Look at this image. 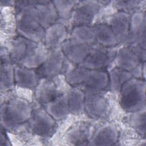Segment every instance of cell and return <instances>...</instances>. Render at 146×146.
I'll use <instances>...</instances> for the list:
<instances>
[{
    "mask_svg": "<svg viewBox=\"0 0 146 146\" xmlns=\"http://www.w3.org/2000/svg\"><path fill=\"white\" fill-rule=\"evenodd\" d=\"M58 17L67 19L71 16L78 1H52Z\"/></svg>",
    "mask_w": 146,
    "mask_h": 146,
    "instance_id": "28",
    "label": "cell"
},
{
    "mask_svg": "<svg viewBox=\"0 0 146 146\" xmlns=\"http://www.w3.org/2000/svg\"><path fill=\"white\" fill-rule=\"evenodd\" d=\"M119 132L113 124H107L94 132L88 145H112L117 141Z\"/></svg>",
    "mask_w": 146,
    "mask_h": 146,
    "instance_id": "18",
    "label": "cell"
},
{
    "mask_svg": "<svg viewBox=\"0 0 146 146\" xmlns=\"http://www.w3.org/2000/svg\"><path fill=\"white\" fill-rule=\"evenodd\" d=\"M9 54L1 53V91L10 89L15 83L14 68L11 64Z\"/></svg>",
    "mask_w": 146,
    "mask_h": 146,
    "instance_id": "23",
    "label": "cell"
},
{
    "mask_svg": "<svg viewBox=\"0 0 146 146\" xmlns=\"http://www.w3.org/2000/svg\"><path fill=\"white\" fill-rule=\"evenodd\" d=\"M102 3V1H78L71 16L73 26H90L98 14Z\"/></svg>",
    "mask_w": 146,
    "mask_h": 146,
    "instance_id": "7",
    "label": "cell"
},
{
    "mask_svg": "<svg viewBox=\"0 0 146 146\" xmlns=\"http://www.w3.org/2000/svg\"><path fill=\"white\" fill-rule=\"evenodd\" d=\"M70 113L79 114L84 111V92L78 87H74L66 91Z\"/></svg>",
    "mask_w": 146,
    "mask_h": 146,
    "instance_id": "26",
    "label": "cell"
},
{
    "mask_svg": "<svg viewBox=\"0 0 146 146\" xmlns=\"http://www.w3.org/2000/svg\"><path fill=\"white\" fill-rule=\"evenodd\" d=\"M71 38L90 45L96 43L94 27L91 26H74L71 31Z\"/></svg>",
    "mask_w": 146,
    "mask_h": 146,
    "instance_id": "27",
    "label": "cell"
},
{
    "mask_svg": "<svg viewBox=\"0 0 146 146\" xmlns=\"http://www.w3.org/2000/svg\"><path fill=\"white\" fill-rule=\"evenodd\" d=\"M84 111L89 117L100 119L108 115L110 103L103 91L84 92Z\"/></svg>",
    "mask_w": 146,
    "mask_h": 146,
    "instance_id": "9",
    "label": "cell"
},
{
    "mask_svg": "<svg viewBox=\"0 0 146 146\" xmlns=\"http://www.w3.org/2000/svg\"><path fill=\"white\" fill-rule=\"evenodd\" d=\"M44 106L45 110L55 120L64 119L70 113L66 92Z\"/></svg>",
    "mask_w": 146,
    "mask_h": 146,
    "instance_id": "21",
    "label": "cell"
},
{
    "mask_svg": "<svg viewBox=\"0 0 146 146\" xmlns=\"http://www.w3.org/2000/svg\"><path fill=\"white\" fill-rule=\"evenodd\" d=\"M67 30L62 23L55 22L45 29L43 44L48 50L60 48L64 42L67 39Z\"/></svg>",
    "mask_w": 146,
    "mask_h": 146,
    "instance_id": "14",
    "label": "cell"
},
{
    "mask_svg": "<svg viewBox=\"0 0 146 146\" xmlns=\"http://www.w3.org/2000/svg\"><path fill=\"white\" fill-rule=\"evenodd\" d=\"M145 48L139 46L128 44L116 51L114 60L116 67L136 71L142 63L145 62Z\"/></svg>",
    "mask_w": 146,
    "mask_h": 146,
    "instance_id": "5",
    "label": "cell"
},
{
    "mask_svg": "<svg viewBox=\"0 0 146 146\" xmlns=\"http://www.w3.org/2000/svg\"><path fill=\"white\" fill-rule=\"evenodd\" d=\"M93 27L96 43L98 44L106 47H113L119 44L115 34L107 22L95 24Z\"/></svg>",
    "mask_w": 146,
    "mask_h": 146,
    "instance_id": "22",
    "label": "cell"
},
{
    "mask_svg": "<svg viewBox=\"0 0 146 146\" xmlns=\"http://www.w3.org/2000/svg\"><path fill=\"white\" fill-rule=\"evenodd\" d=\"M127 42L129 44L145 48V16L142 11H135L130 18V27Z\"/></svg>",
    "mask_w": 146,
    "mask_h": 146,
    "instance_id": "13",
    "label": "cell"
},
{
    "mask_svg": "<svg viewBox=\"0 0 146 146\" xmlns=\"http://www.w3.org/2000/svg\"><path fill=\"white\" fill-rule=\"evenodd\" d=\"M33 110L31 104L26 100L18 97L11 98L1 105V125L8 130L17 129L29 121Z\"/></svg>",
    "mask_w": 146,
    "mask_h": 146,
    "instance_id": "3",
    "label": "cell"
},
{
    "mask_svg": "<svg viewBox=\"0 0 146 146\" xmlns=\"http://www.w3.org/2000/svg\"><path fill=\"white\" fill-rule=\"evenodd\" d=\"M28 123L33 133L43 138L50 137L56 128L55 120L42 108L33 109Z\"/></svg>",
    "mask_w": 146,
    "mask_h": 146,
    "instance_id": "6",
    "label": "cell"
},
{
    "mask_svg": "<svg viewBox=\"0 0 146 146\" xmlns=\"http://www.w3.org/2000/svg\"><path fill=\"white\" fill-rule=\"evenodd\" d=\"M109 75L104 70H90V74L80 87L84 92H100L108 86Z\"/></svg>",
    "mask_w": 146,
    "mask_h": 146,
    "instance_id": "17",
    "label": "cell"
},
{
    "mask_svg": "<svg viewBox=\"0 0 146 146\" xmlns=\"http://www.w3.org/2000/svg\"><path fill=\"white\" fill-rule=\"evenodd\" d=\"M90 72V70L80 64H72L66 68V80L72 87L80 88L86 80Z\"/></svg>",
    "mask_w": 146,
    "mask_h": 146,
    "instance_id": "24",
    "label": "cell"
},
{
    "mask_svg": "<svg viewBox=\"0 0 146 146\" xmlns=\"http://www.w3.org/2000/svg\"><path fill=\"white\" fill-rule=\"evenodd\" d=\"M34 5L39 22L44 30L56 22L58 16L52 1H36Z\"/></svg>",
    "mask_w": 146,
    "mask_h": 146,
    "instance_id": "19",
    "label": "cell"
},
{
    "mask_svg": "<svg viewBox=\"0 0 146 146\" xmlns=\"http://www.w3.org/2000/svg\"><path fill=\"white\" fill-rule=\"evenodd\" d=\"M130 18L131 16L128 13L119 11L110 16L107 22L115 34L118 43L128 40Z\"/></svg>",
    "mask_w": 146,
    "mask_h": 146,
    "instance_id": "15",
    "label": "cell"
},
{
    "mask_svg": "<svg viewBox=\"0 0 146 146\" xmlns=\"http://www.w3.org/2000/svg\"><path fill=\"white\" fill-rule=\"evenodd\" d=\"M136 71H128L115 67L108 73V86L112 91H120L123 86L129 80L135 77Z\"/></svg>",
    "mask_w": 146,
    "mask_h": 146,
    "instance_id": "25",
    "label": "cell"
},
{
    "mask_svg": "<svg viewBox=\"0 0 146 146\" xmlns=\"http://www.w3.org/2000/svg\"><path fill=\"white\" fill-rule=\"evenodd\" d=\"M116 53L113 47L93 44L87 57L80 65L89 70L104 69L114 60Z\"/></svg>",
    "mask_w": 146,
    "mask_h": 146,
    "instance_id": "8",
    "label": "cell"
},
{
    "mask_svg": "<svg viewBox=\"0 0 146 146\" xmlns=\"http://www.w3.org/2000/svg\"><path fill=\"white\" fill-rule=\"evenodd\" d=\"M48 52L43 43L19 36L11 42L9 56L12 63L18 66L37 69L46 59Z\"/></svg>",
    "mask_w": 146,
    "mask_h": 146,
    "instance_id": "1",
    "label": "cell"
},
{
    "mask_svg": "<svg viewBox=\"0 0 146 146\" xmlns=\"http://www.w3.org/2000/svg\"><path fill=\"white\" fill-rule=\"evenodd\" d=\"M141 3L140 1H116L113 2V5L120 11L128 13L137 9Z\"/></svg>",
    "mask_w": 146,
    "mask_h": 146,
    "instance_id": "30",
    "label": "cell"
},
{
    "mask_svg": "<svg viewBox=\"0 0 146 146\" xmlns=\"http://www.w3.org/2000/svg\"><path fill=\"white\" fill-rule=\"evenodd\" d=\"M63 92L55 78H43L40 79L35 87V98L38 103L45 106Z\"/></svg>",
    "mask_w": 146,
    "mask_h": 146,
    "instance_id": "12",
    "label": "cell"
},
{
    "mask_svg": "<svg viewBox=\"0 0 146 146\" xmlns=\"http://www.w3.org/2000/svg\"><path fill=\"white\" fill-rule=\"evenodd\" d=\"M94 133V127L87 122L76 123L66 134V140L74 145H88Z\"/></svg>",
    "mask_w": 146,
    "mask_h": 146,
    "instance_id": "16",
    "label": "cell"
},
{
    "mask_svg": "<svg viewBox=\"0 0 146 146\" xmlns=\"http://www.w3.org/2000/svg\"><path fill=\"white\" fill-rule=\"evenodd\" d=\"M39 79L36 71L21 66L14 68V79L17 86L22 88L31 89L35 88Z\"/></svg>",
    "mask_w": 146,
    "mask_h": 146,
    "instance_id": "20",
    "label": "cell"
},
{
    "mask_svg": "<svg viewBox=\"0 0 146 146\" xmlns=\"http://www.w3.org/2000/svg\"><path fill=\"white\" fill-rule=\"evenodd\" d=\"M131 123L133 128L141 135L145 136V110L133 113Z\"/></svg>",
    "mask_w": 146,
    "mask_h": 146,
    "instance_id": "29",
    "label": "cell"
},
{
    "mask_svg": "<svg viewBox=\"0 0 146 146\" xmlns=\"http://www.w3.org/2000/svg\"><path fill=\"white\" fill-rule=\"evenodd\" d=\"M120 91V104L126 112L135 113L145 110V82L133 77L127 82Z\"/></svg>",
    "mask_w": 146,
    "mask_h": 146,
    "instance_id": "4",
    "label": "cell"
},
{
    "mask_svg": "<svg viewBox=\"0 0 146 146\" xmlns=\"http://www.w3.org/2000/svg\"><path fill=\"white\" fill-rule=\"evenodd\" d=\"M17 30L20 36L30 40L40 42L42 40L44 29L38 18L34 1H17Z\"/></svg>",
    "mask_w": 146,
    "mask_h": 146,
    "instance_id": "2",
    "label": "cell"
},
{
    "mask_svg": "<svg viewBox=\"0 0 146 146\" xmlns=\"http://www.w3.org/2000/svg\"><path fill=\"white\" fill-rule=\"evenodd\" d=\"M66 58L60 48L49 50L46 59L36 69L40 79H53L63 70Z\"/></svg>",
    "mask_w": 146,
    "mask_h": 146,
    "instance_id": "10",
    "label": "cell"
},
{
    "mask_svg": "<svg viewBox=\"0 0 146 146\" xmlns=\"http://www.w3.org/2000/svg\"><path fill=\"white\" fill-rule=\"evenodd\" d=\"M92 46L71 38L66 40L60 48L66 59L71 63L80 64L87 57Z\"/></svg>",
    "mask_w": 146,
    "mask_h": 146,
    "instance_id": "11",
    "label": "cell"
}]
</instances>
